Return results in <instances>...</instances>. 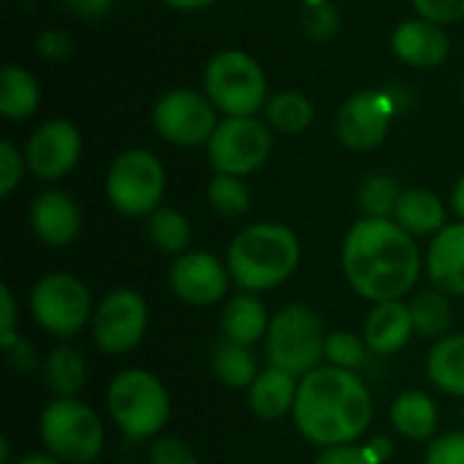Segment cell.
Segmentation results:
<instances>
[{"label": "cell", "mask_w": 464, "mask_h": 464, "mask_svg": "<svg viewBox=\"0 0 464 464\" xmlns=\"http://www.w3.org/2000/svg\"><path fill=\"white\" fill-rule=\"evenodd\" d=\"M38 52L49 60H65L71 54V38L60 30H49L38 38Z\"/></svg>", "instance_id": "60d3db41"}, {"label": "cell", "mask_w": 464, "mask_h": 464, "mask_svg": "<svg viewBox=\"0 0 464 464\" xmlns=\"http://www.w3.org/2000/svg\"><path fill=\"white\" fill-rule=\"evenodd\" d=\"M413 332L411 307L402 302H381L364 321V340L370 351L381 356L402 351Z\"/></svg>", "instance_id": "d6986e66"}, {"label": "cell", "mask_w": 464, "mask_h": 464, "mask_svg": "<svg viewBox=\"0 0 464 464\" xmlns=\"http://www.w3.org/2000/svg\"><path fill=\"white\" fill-rule=\"evenodd\" d=\"M209 204L223 218H239L250 209V190L242 182V177L231 174H215L207 188Z\"/></svg>", "instance_id": "1f68e13d"}, {"label": "cell", "mask_w": 464, "mask_h": 464, "mask_svg": "<svg viewBox=\"0 0 464 464\" xmlns=\"http://www.w3.org/2000/svg\"><path fill=\"white\" fill-rule=\"evenodd\" d=\"M22 182V155L11 141L0 144V193L8 196Z\"/></svg>", "instance_id": "74e56055"}, {"label": "cell", "mask_w": 464, "mask_h": 464, "mask_svg": "<svg viewBox=\"0 0 464 464\" xmlns=\"http://www.w3.org/2000/svg\"><path fill=\"white\" fill-rule=\"evenodd\" d=\"M315 464H378L372 451L359 446H332L326 449Z\"/></svg>", "instance_id": "f35d334b"}, {"label": "cell", "mask_w": 464, "mask_h": 464, "mask_svg": "<svg viewBox=\"0 0 464 464\" xmlns=\"http://www.w3.org/2000/svg\"><path fill=\"white\" fill-rule=\"evenodd\" d=\"M430 381L454 397H464V334H449L435 343L427 359Z\"/></svg>", "instance_id": "cb8c5ba5"}, {"label": "cell", "mask_w": 464, "mask_h": 464, "mask_svg": "<svg viewBox=\"0 0 464 464\" xmlns=\"http://www.w3.org/2000/svg\"><path fill=\"white\" fill-rule=\"evenodd\" d=\"M147 332V304L130 288L111 291L92 315V340L103 353L120 356L133 351Z\"/></svg>", "instance_id": "8fae6325"}, {"label": "cell", "mask_w": 464, "mask_h": 464, "mask_svg": "<svg viewBox=\"0 0 464 464\" xmlns=\"http://www.w3.org/2000/svg\"><path fill=\"white\" fill-rule=\"evenodd\" d=\"M163 188H166L163 166L152 152L144 150L122 152L111 163L106 177L109 201L114 204V209L130 218L152 215L155 209H160L158 204L163 198Z\"/></svg>", "instance_id": "9c48e42d"}, {"label": "cell", "mask_w": 464, "mask_h": 464, "mask_svg": "<svg viewBox=\"0 0 464 464\" xmlns=\"http://www.w3.org/2000/svg\"><path fill=\"white\" fill-rule=\"evenodd\" d=\"M266 120L283 133H302L313 122V103L302 92H280L266 103Z\"/></svg>", "instance_id": "4dcf8cb0"}, {"label": "cell", "mask_w": 464, "mask_h": 464, "mask_svg": "<svg viewBox=\"0 0 464 464\" xmlns=\"http://www.w3.org/2000/svg\"><path fill=\"white\" fill-rule=\"evenodd\" d=\"M0 302H3V310H0V348H8L14 340H16V332H14V324H16V302H14V294L8 285L0 288Z\"/></svg>", "instance_id": "ab89813d"}, {"label": "cell", "mask_w": 464, "mask_h": 464, "mask_svg": "<svg viewBox=\"0 0 464 464\" xmlns=\"http://www.w3.org/2000/svg\"><path fill=\"white\" fill-rule=\"evenodd\" d=\"M392 46L397 57L413 68H438L449 57V35L430 19H408L394 30Z\"/></svg>", "instance_id": "e0dca14e"}, {"label": "cell", "mask_w": 464, "mask_h": 464, "mask_svg": "<svg viewBox=\"0 0 464 464\" xmlns=\"http://www.w3.org/2000/svg\"><path fill=\"white\" fill-rule=\"evenodd\" d=\"M394 223L411 237L435 234L446 228V207L435 193L424 188H411V190H402L397 201Z\"/></svg>", "instance_id": "44dd1931"}, {"label": "cell", "mask_w": 464, "mask_h": 464, "mask_svg": "<svg viewBox=\"0 0 464 464\" xmlns=\"http://www.w3.org/2000/svg\"><path fill=\"white\" fill-rule=\"evenodd\" d=\"M400 196H402V190H400V182L394 177L372 174L359 188V209L364 212V218L389 220L397 209Z\"/></svg>", "instance_id": "f546056e"}, {"label": "cell", "mask_w": 464, "mask_h": 464, "mask_svg": "<svg viewBox=\"0 0 464 464\" xmlns=\"http://www.w3.org/2000/svg\"><path fill=\"white\" fill-rule=\"evenodd\" d=\"M220 326H223V334L228 343L250 348L253 343H258L269 332L266 307L256 294H239L226 304Z\"/></svg>", "instance_id": "7402d4cb"}, {"label": "cell", "mask_w": 464, "mask_h": 464, "mask_svg": "<svg viewBox=\"0 0 464 464\" xmlns=\"http://www.w3.org/2000/svg\"><path fill=\"white\" fill-rule=\"evenodd\" d=\"M272 150L269 128L256 117H228L209 139V163L218 174H253Z\"/></svg>", "instance_id": "30bf717a"}, {"label": "cell", "mask_w": 464, "mask_h": 464, "mask_svg": "<svg viewBox=\"0 0 464 464\" xmlns=\"http://www.w3.org/2000/svg\"><path fill=\"white\" fill-rule=\"evenodd\" d=\"M38 82L19 65H5L0 73V114L8 120H24L38 109Z\"/></svg>", "instance_id": "484cf974"}, {"label": "cell", "mask_w": 464, "mask_h": 464, "mask_svg": "<svg viewBox=\"0 0 464 464\" xmlns=\"http://www.w3.org/2000/svg\"><path fill=\"white\" fill-rule=\"evenodd\" d=\"M30 228L38 242L49 247H65L76 239L82 228V212L71 196L60 190L41 193L30 207Z\"/></svg>", "instance_id": "2e32d148"}, {"label": "cell", "mask_w": 464, "mask_h": 464, "mask_svg": "<svg viewBox=\"0 0 464 464\" xmlns=\"http://www.w3.org/2000/svg\"><path fill=\"white\" fill-rule=\"evenodd\" d=\"M438 405L424 392H405L392 405V424L411 440H430L438 430Z\"/></svg>", "instance_id": "603a6c76"}, {"label": "cell", "mask_w": 464, "mask_h": 464, "mask_svg": "<svg viewBox=\"0 0 464 464\" xmlns=\"http://www.w3.org/2000/svg\"><path fill=\"white\" fill-rule=\"evenodd\" d=\"M451 204H454V212L462 218L464 223V177L457 182V188H454V193H451Z\"/></svg>", "instance_id": "f6af8a7d"}, {"label": "cell", "mask_w": 464, "mask_h": 464, "mask_svg": "<svg viewBox=\"0 0 464 464\" xmlns=\"http://www.w3.org/2000/svg\"><path fill=\"white\" fill-rule=\"evenodd\" d=\"M109 416L128 440L158 435L171 413L163 383L147 370H122L109 386Z\"/></svg>", "instance_id": "277c9868"}, {"label": "cell", "mask_w": 464, "mask_h": 464, "mask_svg": "<svg viewBox=\"0 0 464 464\" xmlns=\"http://www.w3.org/2000/svg\"><path fill=\"white\" fill-rule=\"evenodd\" d=\"M294 378L296 375L277 370V367L264 370L250 386V411L266 421H277L285 413H291L296 405V394H299V386Z\"/></svg>", "instance_id": "ffe728a7"}, {"label": "cell", "mask_w": 464, "mask_h": 464, "mask_svg": "<svg viewBox=\"0 0 464 464\" xmlns=\"http://www.w3.org/2000/svg\"><path fill=\"white\" fill-rule=\"evenodd\" d=\"M394 111H397V106L389 92L364 90V92L351 95L337 114L340 141L348 150H359V152L383 144Z\"/></svg>", "instance_id": "4fadbf2b"}, {"label": "cell", "mask_w": 464, "mask_h": 464, "mask_svg": "<svg viewBox=\"0 0 464 464\" xmlns=\"http://www.w3.org/2000/svg\"><path fill=\"white\" fill-rule=\"evenodd\" d=\"M340 30V14L329 0L310 3L304 14V33L313 41H332L334 33Z\"/></svg>", "instance_id": "836d02e7"}, {"label": "cell", "mask_w": 464, "mask_h": 464, "mask_svg": "<svg viewBox=\"0 0 464 464\" xmlns=\"http://www.w3.org/2000/svg\"><path fill=\"white\" fill-rule=\"evenodd\" d=\"M212 370H215L218 381L231 389H250L256 383V378L261 375L250 348L228 343V340H226V345L218 348V353L212 359Z\"/></svg>", "instance_id": "f1b7e54d"}, {"label": "cell", "mask_w": 464, "mask_h": 464, "mask_svg": "<svg viewBox=\"0 0 464 464\" xmlns=\"http://www.w3.org/2000/svg\"><path fill=\"white\" fill-rule=\"evenodd\" d=\"M147 237L150 242L160 250V253H171V256H182L190 247L193 239V228L188 223V218L177 209L160 207L150 215L147 223Z\"/></svg>", "instance_id": "83f0119b"}, {"label": "cell", "mask_w": 464, "mask_h": 464, "mask_svg": "<svg viewBox=\"0 0 464 464\" xmlns=\"http://www.w3.org/2000/svg\"><path fill=\"white\" fill-rule=\"evenodd\" d=\"M150 464H198V459L188 443H182L177 438H163L152 446Z\"/></svg>", "instance_id": "d590c367"}, {"label": "cell", "mask_w": 464, "mask_h": 464, "mask_svg": "<svg viewBox=\"0 0 464 464\" xmlns=\"http://www.w3.org/2000/svg\"><path fill=\"white\" fill-rule=\"evenodd\" d=\"M421 19H430L435 24L457 22L464 16V0H413Z\"/></svg>", "instance_id": "8d00e7d4"}, {"label": "cell", "mask_w": 464, "mask_h": 464, "mask_svg": "<svg viewBox=\"0 0 464 464\" xmlns=\"http://www.w3.org/2000/svg\"><path fill=\"white\" fill-rule=\"evenodd\" d=\"M304 3H307V5H310V3H321V0H304Z\"/></svg>", "instance_id": "c3c4849f"}, {"label": "cell", "mask_w": 464, "mask_h": 464, "mask_svg": "<svg viewBox=\"0 0 464 464\" xmlns=\"http://www.w3.org/2000/svg\"><path fill=\"white\" fill-rule=\"evenodd\" d=\"M158 133L179 147H196L201 141H209L218 120L215 106L209 98L193 92V90H171L166 92L155 111H152Z\"/></svg>", "instance_id": "7c38bea8"}, {"label": "cell", "mask_w": 464, "mask_h": 464, "mask_svg": "<svg viewBox=\"0 0 464 464\" xmlns=\"http://www.w3.org/2000/svg\"><path fill=\"white\" fill-rule=\"evenodd\" d=\"M5 353H8V362L14 364V367H19V370H24V372H30L33 367H35V359H33V348L22 340V337H16L8 348H3Z\"/></svg>", "instance_id": "b9f144b4"}, {"label": "cell", "mask_w": 464, "mask_h": 464, "mask_svg": "<svg viewBox=\"0 0 464 464\" xmlns=\"http://www.w3.org/2000/svg\"><path fill=\"white\" fill-rule=\"evenodd\" d=\"M212 106L228 117H253L266 101V76L245 52H220L204 71Z\"/></svg>", "instance_id": "52a82bcc"}, {"label": "cell", "mask_w": 464, "mask_h": 464, "mask_svg": "<svg viewBox=\"0 0 464 464\" xmlns=\"http://www.w3.org/2000/svg\"><path fill=\"white\" fill-rule=\"evenodd\" d=\"M326 359H329L332 367L353 372V370L367 367L370 345H367V340H359L351 332H332L326 337Z\"/></svg>", "instance_id": "d6a6232c"}, {"label": "cell", "mask_w": 464, "mask_h": 464, "mask_svg": "<svg viewBox=\"0 0 464 464\" xmlns=\"http://www.w3.org/2000/svg\"><path fill=\"white\" fill-rule=\"evenodd\" d=\"M411 307V318H413V329L419 337L427 340H443L451 332L454 324V310L451 302L443 291L432 288V291H421L413 296Z\"/></svg>", "instance_id": "4316f807"}, {"label": "cell", "mask_w": 464, "mask_h": 464, "mask_svg": "<svg viewBox=\"0 0 464 464\" xmlns=\"http://www.w3.org/2000/svg\"><path fill=\"white\" fill-rule=\"evenodd\" d=\"M299 266V239L283 223H256L242 228L228 247V275L247 291H272Z\"/></svg>", "instance_id": "3957f363"}, {"label": "cell", "mask_w": 464, "mask_h": 464, "mask_svg": "<svg viewBox=\"0 0 464 464\" xmlns=\"http://www.w3.org/2000/svg\"><path fill=\"white\" fill-rule=\"evenodd\" d=\"M171 288L174 294L196 307H209L226 296L228 269L212 253H182L171 264Z\"/></svg>", "instance_id": "9a60e30c"}, {"label": "cell", "mask_w": 464, "mask_h": 464, "mask_svg": "<svg viewBox=\"0 0 464 464\" xmlns=\"http://www.w3.org/2000/svg\"><path fill=\"white\" fill-rule=\"evenodd\" d=\"M44 381L57 400H76L87 383V364L73 348H54L44 362Z\"/></svg>", "instance_id": "d4e9b609"}, {"label": "cell", "mask_w": 464, "mask_h": 464, "mask_svg": "<svg viewBox=\"0 0 464 464\" xmlns=\"http://www.w3.org/2000/svg\"><path fill=\"white\" fill-rule=\"evenodd\" d=\"M166 5H174V8H182V11H196V8H204L215 0H163Z\"/></svg>", "instance_id": "ee69618b"}, {"label": "cell", "mask_w": 464, "mask_h": 464, "mask_svg": "<svg viewBox=\"0 0 464 464\" xmlns=\"http://www.w3.org/2000/svg\"><path fill=\"white\" fill-rule=\"evenodd\" d=\"M76 16H84V19H92V16H101L114 0H63Z\"/></svg>", "instance_id": "7bdbcfd3"}, {"label": "cell", "mask_w": 464, "mask_h": 464, "mask_svg": "<svg viewBox=\"0 0 464 464\" xmlns=\"http://www.w3.org/2000/svg\"><path fill=\"white\" fill-rule=\"evenodd\" d=\"M41 440L63 464H90L103 451V424L79 400H54L41 413Z\"/></svg>", "instance_id": "8992f818"}, {"label": "cell", "mask_w": 464, "mask_h": 464, "mask_svg": "<svg viewBox=\"0 0 464 464\" xmlns=\"http://www.w3.org/2000/svg\"><path fill=\"white\" fill-rule=\"evenodd\" d=\"M16 464H63L57 457H52V454H27V457H22Z\"/></svg>", "instance_id": "bcb514c9"}, {"label": "cell", "mask_w": 464, "mask_h": 464, "mask_svg": "<svg viewBox=\"0 0 464 464\" xmlns=\"http://www.w3.org/2000/svg\"><path fill=\"white\" fill-rule=\"evenodd\" d=\"M294 421L315 446H351L372 421V400L353 372L332 364L318 367L299 383Z\"/></svg>", "instance_id": "7a4b0ae2"}, {"label": "cell", "mask_w": 464, "mask_h": 464, "mask_svg": "<svg viewBox=\"0 0 464 464\" xmlns=\"http://www.w3.org/2000/svg\"><path fill=\"white\" fill-rule=\"evenodd\" d=\"M424 464H464V432H449L438 438L430 446Z\"/></svg>", "instance_id": "e575fe53"}, {"label": "cell", "mask_w": 464, "mask_h": 464, "mask_svg": "<svg viewBox=\"0 0 464 464\" xmlns=\"http://www.w3.org/2000/svg\"><path fill=\"white\" fill-rule=\"evenodd\" d=\"M343 269L359 296L375 304L400 302L421 275V256L394 220L362 218L345 237Z\"/></svg>", "instance_id": "6da1fadb"}, {"label": "cell", "mask_w": 464, "mask_h": 464, "mask_svg": "<svg viewBox=\"0 0 464 464\" xmlns=\"http://www.w3.org/2000/svg\"><path fill=\"white\" fill-rule=\"evenodd\" d=\"M326 356V329L324 321L304 304L283 307L266 332V359L269 367L285 370L291 375H307L318 370Z\"/></svg>", "instance_id": "5b68a950"}, {"label": "cell", "mask_w": 464, "mask_h": 464, "mask_svg": "<svg viewBox=\"0 0 464 464\" xmlns=\"http://www.w3.org/2000/svg\"><path fill=\"white\" fill-rule=\"evenodd\" d=\"M427 275L438 291L464 296V223L446 226L435 234L427 253Z\"/></svg>", "instance_id": "ac0fdd59"}, {"label": "cell", "mask_w": 464, "mask_h": 464, "mask_svg": "<svg viewBox=\"0 0 464 464\" xmlns=\"http://www.w3.org/2000/svg\"><path fill=\"white\" fill-rule=\"evenodd\" d=\"M82 152V136L79 130L65 120L44 122L27 141V166L41 179H60L65 177Z\"/></svg>", "instance_id": "5bb4252c"}, {"label": "cell", "mask_w": 464, "mask_h": 464, "mask_svg": "<svg viewBox=\"0 0 464 464\" xmlns=\"http://www.w3.org/2000/svg\"><path fill=\"white\" fill-rule=\"evenodd\" d=\"M8 457H11V449H8V440L3 438L0 440V464H8Z\"/></svg>", "instance_id": "7dc6e473"}, {"label": "cell", "mask_w": 464, "mask_h": 464, "mask_svg": "<svg viewBox=\"0 0 464 464\" xmlns=\"http://www.w3.org/2000/svg\"><path fill=\"white\" fill-rule=\"evenodd\" d=\"M30 313L44 332L60 340H71L73 334H79L87 326L90 315H95L87 285L63 272L46 275L35 283L30 294Z\"/></svg>", "instance_id": "ba28073f"}]
</instances>
